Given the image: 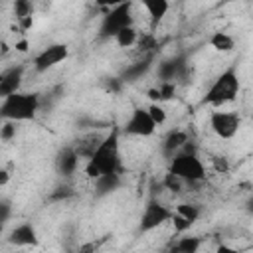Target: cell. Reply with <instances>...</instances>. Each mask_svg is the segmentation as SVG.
<instances>
[{
	"mask_svg": "<svg viewBox=\"0 0 253 253\" xmlns=\"http://www.w3.org/2000/svg\"><path fill=\"white\" fill-rule=\"evenodd\" d=\"M121 172V128L113 126L85 160V176L95 180L103 174Z\"/></svg>",
	"mask_w": 253,
	"mask_h": 253,
	"instance_id": "cell-1",
	"label": "cell"
},
{
	"mask_svg": "<svg viewBox=\"0 0 253 253\" xmlns=\"http://www.w3.org/2000/svg\"><path fill=\"white\" fill-rule=\"evenodd\" d=\"M40 111V95L28 91H16L2 99L0 103V121H34Z\"/></svg>",
	"mask_w": 253,
	"mask_h": 253,
	"instance_id": "cell-2",
	"label": "cell"
},
{
	"mask_svg": "<svg viewBox=\"0 0 253 253\" xmlns=\"http://www.w3.org/2000/svg\"><path fill=\"white\" fill-rule=\"evenodd\" d=\"M239 91H241V81H239L237 69L235 67H227L225 71H221L213 79V83L206 91L202 103L210 105V107H223L227 103H233L237 99Z\"/></svg>",
	"mask_w": 253,
	"mask_h": 253,
	"instance_id": "cell-3",
	"label": "cell"
},
{
	"mask_svg": "<svg viewBox=\"0 0 253 253\" xmlns=\"http://www.w3.org/2000/svg\"><path fill=\"white\" fill-rule=\"evenodd\" d=\"M168 172L174 174V176H178L182 182H188V184L204 182L206 180V174H208L206 164L202 162V158L194 150H190L188 144L170 158Z\"/></svg>",
	"mask_w": 253,
	"mask_h": 253,
	"instance_id": "cell-4",
	"label": "cell"
},
{
	"mask_svg": "<svg viewBox=\"0 0 253 253\" xmlns=\"http://www.w3.org/2000/svg\"><path fill=\"white\" fill-rule=\"evenodd\" d=\"M126 26H132V4L130 0L105 10V16L99 26V38L101 40H113L115 34Z\"/></svg>",
	"mask_w": 253,
	"mask_h": 253,
	"instance_id": "cell-5",
	"label": "cell"
},
{
	"mask_svg": "<svg viewBox=\"0 0 253 253\" xmlns=\"http://www.w3.org/2000/svg\"><path fill=\"white\" fill-rule=\"evenodd\" d=\"M210 128L213 130V134L217 138L229 140L239 132L241 117L235 111H221L219 107H215V111H211V115H210Z\"/></svg>",
	"mask_w": 253,
	"mask_h": 253,
	"instance_id": "cell-6",
	"label": "cell"
},
{
	"mask_svg": "<svg viewBox=\"0 0 253 253\" xmlns=\"http://www.w3.org/2000/svg\"><path fill=\"white\" fill-rule=\"evenodd\" d=\"M156 125L154 121L150 119L146 107H134L128 115V119L123 123L121 126V132L123 134H128V136H140V138H146V136H152L156 132Z\"/></svg>",
	"mask_w": 253,
	"mask_h": 253,
	"instance_id": "cell-7",
	"label": "cell"
},
{
	"mask_svg": "<svg viewBox=\"0 0 253 253\" xmlns=\"http://www.w3.org/2000/svg\"><path fill=\"white\" fill-rule=\"evenodd\" d=\"M172 217V210L168 206H164L162 202H158L156 198H150L142 210V215H140V231H152V229H158L160 225L168 223Z\"/></svg>",
	"mask_w": 253,
	"mask_h": 253,
	"instance_id": "cell-8",
	"label": "cell"
},
{
	"mask_svg": "<svg viewBox=\"0 0 253 253\" xmlns=\"http://www.w3.org/2000/svg\"><path fill=\"white\" fill-rule=\"evenodd\" d=\"M69 57V47L65 43H49L45 45L36 57H34V69L38 73H45L49 69H53L55 65L63 63Z\"/></svg>",
	"mask_w": 253,
	"mask_h": 253,
	"instance_id": "cell-9",
	"label": "cell"
},
{
	"mask_svg": "<svg viewBox=\"0 0 253 253\" xmlns=\"http://www.w3.org/2000/svg\"><path fill=\"white\" fill-rule=\"evenodd\" d=\"M200 208L196 204H178L176 210H172V225H174V231L176 233H186L200 217Z\"/></svg>",
	"mask_w": 253,
	"mask_h": 253,
	"instance_id": "cell-10",
	"label": "cell"
},
{
	"mask_svg": "<svg viewBox=\"0 0 253 253\" xmlns=\"http://www.w3.org/2000/svg\"><path fill=\"white\" fill-rule=\"evenodd\" d=\"M22 81H24V65H14L4 73H0V99L20 91Z\"/></svg>",
	"mask_w": 253,
	"mask_h": 253,
	"instance_id": "cell-11",
	"label": "cell"
},
{
	"mask_svg": "<svg viewBox=\"0 0 253 253\" xmlns=\"http://www.w3.org/2000/svg\"><path fill=\"white\" fill-rule=\"evenodd\" d=\"M8 241L12 245L18 247H28V245H38V231L30 221L18 223L10 233H8Z\"/></svg>",
	"mask_w": 253,
	"mask_h": 253,
	"instance_id": "cell-12",
	"label": "cell"
},
{
	"mask_svg": "<svg viewBox=\"0 0 253 253\" xmlns=\"http://www.w3.org/2000/svg\"><path fill=\"white\" fill-rule=\"evenodd\" d=\"M79 162H81V156L77 154V150L73 146L59 150V154L55 158V166H57V172L61 176H73L79 168Z\"/></svg>",
	"mask_w": 253,
	"mask_h": 253,
	"instance_id": "cell-13",
	"label": "cell"
},
{
	"mask_svg": "<svg viewBox=\"0 0 253 253\" xmlns=\"http://www.w3.org/2000/svg\"><path fill=\"white\" fill-rule=\"evenodd\" d=\"M188 144V132L182 130V128H174L166 134L164 142H162V150L168 158H172L176 152H180L184 146Z\"/></svg>",
	"mask_w": 253,
	"mask_h": 253,
	"instance_id": "cell-14",
	"label": "cell"
},
{
	"mask_svg": "<svg viewBox=\"0 0 253 253\" xmlns=\"http://www.w3.org/2000/svg\"><path fill=\"white\" fill-rule=\"evenodd\" d=\"M140 4L144 6L152 26H158L170 10V0H140Z\"/></svg>",
	"mask_w": 253,
	"mask_h": 253,
	"instance_id": "cell-15",
	"label": "cell"
},
{
	"mask_svg": "<svg viewBox=\"0 0 253 253\" xmlns=\"http://www.w3.org/2000/svg\"><path fill=\"white\" fill-rule=\"evenodd\" d=\"M158 71H160V79H162V81H172V83H176V79L184 75L186 63H184L182 57H174V59H168V61L160 63V69H158Z\"/></svg>",
	"mask_w": 253,
	"mask_h": 253,
	"instance_id": "cell-16",
	"label": "cell"
},
{
	"mask_svg": "<svg viewBox=\"0 0 253 253\" xmlns=\"http://www.w3.org/2000/svg\"><path fill=\"white\" fill-rule=\"evenodd\" d=\"M93 184H95L97 194H99V196H105V194H111V192H115V190L119 188L121 176H119V172H115V174H103V176L95 178Z\"/></svg>",
	"mask_w": 253,
	"mask_h": 253,
	"instance_id": "cell-17",
	"label": "cell"
},
{
	"mask_svg": "<svg viewBox=\"0 0 253 253\" xmlns=\"http://www.w3.org/2000/svg\"><path fill=\"white\" fill-rule=\"evenodd\" d=\"M210 45H211L215 51L229 53V51H233V47H235V40H233V36H229L227 32H215V34L210 38Z\"/></svg>",
	"mask_w": 253,
	"mask_h": 253,
	"instance_id": "cell-18",
	"label": "cell"
},
{
	"mask_svg": "<svg viewBox=\"0 0 253 253\" xmlns=\"http://www.w3.org/2000/svg\"><path fill=\"white\" fill-rule=\"evenodd\" d=\"M138 32L134 30V26H126V28H123V30H119L117 34H115V43L119 45V47H132V45H136V42H138Z\"/></svg>",
	"mask_w": 253,
	"mask_h": 253,
	"instance_id": "cell-19",
	"label": "cell"
},
{
	"mask_svg": "<svg viewBox=\"0 0 253 253\" xmlns=\"http://www.w3.org/2000/svg\"><path fill=\"white\" fill-rule=\"evenodd\" d=\"M202 247V239L200 237H180L174 245H172V251H178V253H196L198 249Z\"/></svg>",
	"mask_w": 253,
	"mask_h": 253,
	"instance_id": "cell-20",
	"label": "cell"
},
{
	"mask_svg": "<svg viewBox=\"0 0 253 253\" xmlns=\"http://www.w3.org/2000/svg\"><path fill=\"white\" fill-rule=\"evenodd\" d=\"M99 140H101V136H95V134H89V136H85L77 146H73L75 150H77V154L81 156V158H89L91 156V152L95 150V146L99 144Z\"/></svg>",
	"mask_w": 253,
	"mask_h": 253,
	"instance_id": "cell-21",
	"label": "cell"
},
{
	"mask_svg": "<svg viewBox=\"0 0 253 253\" xmlns=\"http://www.w3.org/2000/svg\"><path fill=\"white\" fill-rule=\"evenodd\" d=\"M146 111H148V115H150V119L154 121V125H156V126L164 125V123H166V119H168L166 109L162 107V103H150V105L146 107Z\"/></svg>",
	"mask_w": 253,
	"mask_h": 253,
	"instance_id": "cell-22",
	"label": "cell"
},
{
	"mask_svg": "<svg viewBox=\"0 0 253 253\" xmlns=\"http://www.w3.org/2000/svg\"><path fill=\"white\" fill-rule=\"evenodd\" d=\"M32 14H34L32 0H14V16H16V20L28 18Z\"/></svg>",
	"mask_w": 253,
	"mask_h": 253,
	"instance_id": "cell-23",
	"label": "cell"
},
{
	"mask_svg": "<svg viewBox=\"0 0 253 253\" xmlns=\"http://www.w3.org/2000/svg\"><path fill=\"white\" fill-rule=\"evenodd\" d=\"M14 136H16V123L14 121H2L0 123V138L12 140Z\"/></svg>",
	"mask_w": 253,
	"mask_h": 253,
	"instance_id": "cell-24",
	"label": "cell"
},
{
	"mask_svg": "<svg viewBox=\"0 0 253 253\" xmlns=\"http://www.w3.org/2000/svg\"><path fill=\"white\" fill-rule=\"evenodd\" d=\"M211 164H213V170L217 174H227L229 172V162L225 156H211Z\"/></svg>",
	"mask_w": 253,
	"mask_h": 253,
	"instance_id": "cell-25",
	"label": "cell"
},
{
	"mask_svg": "<svg viewBox=\"0 0 253 253\" xmlns=\"http://www.w3.org/2000/svg\"><path fill=\"white\" fill-rule=\"evenodd\" d=\"M182 184H184V182H182L178 176L166 172V176H164V186H166L168 190H172V192H180V190H182Z\"/></svg>",
	"mask_w": 253,
	"mask_h": 253,
	"instance_id": "cell-26",
	"label": "cell"
},
{
	"mask_svg": "<svg viewBox=\"0 0 253 253\" xmlns=\"http://www.w3.org/2000/svg\"><path fill=\"white\" fill-rule=\"evenodd\" d=\"M10 213H12V206H10V202L0 200V225L10 217Z\"/></svg>",
	"mask_w": 253,
	"mask_h": 253,
	"instance_id": "cell-27",
	"label": "cell"
},
{
	"mask_svg": "<svg viewBox=\"0 0 253 253\" xmlns=\"http://www.w3.org/2000/svg\"><path fill=\"white\" fill-rule=\"evenodd\" d=\"M123 2H126V0H95V4H97L99 8H103V10H109V8H115V6H119V4H123Z\"/></svg>",
	"mask_w": 253,
	"mask_h": 253,
	"instance_id": "cell-28",
	"label": "cell"
},
{
	"mask_svg": "<svg viewBox=\"0 0 253 253\" xmlns=\"http://www.w3.org/2000/svg\"><path fill=\"white\" fill-rule=\"evenodd\" d=\"M14 47H16V51L26 53V51H28V47H30V42H28L26 38H22V40H18V42L14 43Z\"/></svg>",
	"mask_w": 253,
	"mask_h": 253,
	"instance_id": "cell-29",
	"label": "cell"
},
{
	"mask_svg": "<svg viewBox=\"0 0 253 253\" xmlns=\"http://www.w3.org/2000/svg\"><path fill=\"white\" fill-rule=\"evenodd\" d=\"M10 182V172L6 168H0V186H6Z\"/></svg>",
	"mask_w": 253,
	"mask_h": 253,
	"instance_id": "cell-30",
	"label": "cell"
},
{
	"mask_svg": "<svg viewBox=\"0 0 253 253\" xmlns=\"http://www.w3.org/2000/svg\"><path fill=\"white\" fill-rule=\"evenodd\" d=\"M0 57H2V51H0Z\"/></svg>",
	"mask_w": 253,
	"mask_h": 253,
	"instance_id": "cell-31",
	"label": "cell"
}]
</instances>
